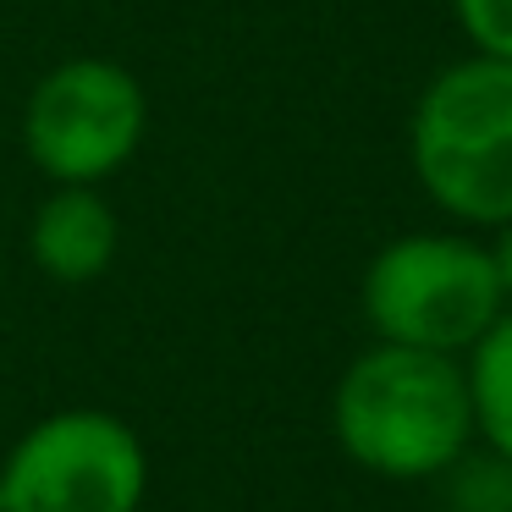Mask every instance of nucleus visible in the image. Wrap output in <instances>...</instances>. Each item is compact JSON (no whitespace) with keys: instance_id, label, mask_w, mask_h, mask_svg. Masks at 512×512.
Segmentation results:
<instances>
[{"instance_id":"f257e3e1","label":"nucleus","mask_w":512,"mask_h":512,"mask_svg":"<svg viewBox=\"0 0 512 512\" xmlns=\"http://www.w3.org/2000/svg\"><path fill=\"white\" fill-rule=\"evenodd\" d=\"M331 435L380 479H441L474 441L468 369L452 353L375 342L336 380Z\"/></svg>"},{"instance_id":"f03ea898","label":"nucleus","mask_w":512,"mask_h":512,"mask_svg":"<svg viewBox=\"0 0 512 512\" xmlns=\"http://www.w3.org/2000/svg\"><path fill=\"white\" fill-rule=\"evenodd\" d=\"M413 177L430 204L468 226L512 221V61L468 56L435 72L408 127Z\"/></svg>"},{"instance_id":"7ed1b4c3","label":"nucleus","mask_w":512,"mask_h":512,"mask_svg":"<svg viewBox=\"0 0 512 512\" xmlns=\"http://www.w3.org/2000/svg\"><path fill=\"white\" fill-rule=\"evenodd\" d=\"M507 309L496 259L457 232H408L364 270V320L380 342L424 353H468Z\"/></svg>"},{"instance_id":"20e7f679","label":"nucleus","mask_w":512,"mask_h":512,"mask_svg":"<svg viewBox=\"0 0 512 512\" xmlns=\"http://www.w3.org/2000/svg\"><path fill=\"white\" fill-rule=\"evenodd\" d=\"M149 457L127 419L105 408H61L23 430L0 463L6 512H138Z\"/></svg>"},{"instance_id":"39448f33","label":"nucleus","mask_w":512,"mask_h":512,"mask_svg":"<svg viewBox=\"0 0 512 512\" xmlns=\"http://www.w3.org/2000/svg\"><path fill=\"white\" fill-rule=\"evenodd\" d=\"M149 127L144 83L127 67L100 56L61 61L34 83L23 105V149L34 171L50 182H94L116 177L138 155Z\"/></svg>"},{"instance_id":"423d86ee","label":"nucleus","mask_w":512,"mask_h":512,"mask_svg":"<svg viewBox=\"0 0 512 512\" xmlns=\"http://www.w3.org/2000/svg\"><path fill=\"white\" fill-rule=\"evenodd\" d=\"M116 248H122L116 210L100 199V188H83V182H56V193L39 199L28 221V254L61 287L100 281L116 265Z\"/></svg>"},{"instance_id":"0eeeda50","label":"nucleus","mask_w":512,"mask_h":512,"mask_svg":"<svg viewBox=\"0 0 512 512\" xmlns=\"http://www.w3.org/2000/svg\"><path fill=\"white\" fill-rule=\"evenodd\" d=\"M463 369L474 397V435L490 452L512 457V309H501L496 325L468 347Z\"/></svg>"},{"instance_id":"6e6552de","label":"nucleus","mask_w":512,"mask_h":512,"mask_svg":"<svg viewBox=\"0 0 512 512\" xmlns=\"http://www.w3.org/2000/svg\"><path fill=\"white\" fill-rule=\"evenodd\" d=\"M457 485H452V507L457 512H512V457L490 452L479 463L457 457Z\"/></svg>"},{"instance_id":"1a4fd4ad","label":"nucleus","mask_w":512,"mask_h":512,"mask_svg":"<svg viewBox=\"0 0 512 512\" xmlns=\"http://www.w3.org/2000/svg\"><path fill=\"white\" fill-rule=\"evenodd\" d=\"M452 17L474 56L512 61V0H452Z\"/></svg>"},{"instance_id":"9d476101","label":"nucleus","mask_w":512,"mask_h":512,"mask_svg":"<svg viewBox=\"0 0 512 512\" xmlns=\"http://www.w3.org/2000/svg\"><path fill=\"white\" fill-rule=\"evenodd\" d=\"M490 259H496V281H501V298L512 309V221L496 226V243H490Z\"/></svg>"},{"instance_id":"9b49d317","label":"nucleus","mask_w":512,"mask_h":512,"mask_svg":"<svg viewBox=\"0 0 512 512\" xmlns=\"http://www.w3.org/2000/svg\"><path fill=\"white\" fill-rule=\"evenodd\" d=\"M0 512H6V501H0Z\"/></svg>"}]
</instances>
